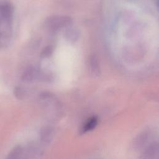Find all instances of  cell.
<instances>
[{
  "instance_id": "obj_6",
  "label": "cell",
  "mask_w": 159,
  "mask_h": 159,
  "mask_svg": "<svg viewBox=\"0 0 159 159\" xmlns=\"http://www.w3.org/2000/svg\"><path fill=\"white\" fill-rule=\"evenodd\" d=\"M53 53V47L51 45L45 47L41 53L42 58H48Z\"/></svg>"
},
{
  "instance_id": "obj_5",
  "label": "cell",
  "mask_w": 159,
  "mask_h": 159,
  "mask_svg": "<svg viewBox=\"0 0 159 159\" xmlns=\"http://www.w3.org/2000/svg\"><path fill=\"white\" fill-rule=\"evenodd\" d=\"M21 153V148L20 147L15 148L7 156L6 159H18Z\"/></svg>"
},
{
  "instance_id": "obj_4",
  "label": "cell",
  "mask_w": 159,
  "mask_h": 159,
  "mask_svg": "<svg viewBox=\"0 0 159 159\" xmlns=\"http://www.w3.org/2000/svg\"><path fill=\"white\" fill-rule=\"evenodd\" d=\"M98 124V118L97 116H93L90 117L83 124L81 131L83 133H86L89 131L93 130L96 128Z\"/></svg>"
},
{
  "instance_id": "obj_2",
  "label": "cell",
  "mask_w": 159,
  "mask_h": 159,
  "mask_svg": "<svg viewBox=\"0 0 159 159\" xmlns=\"http://www.w3.org/2000/svg\"><path fill=\"white\" fill-rule=\"evenodd\" d=\"M89 71L92 76L98 78L100 75L101 70L98 59L95 55H93L90 57L89 61Z\"/></svg>"
},
{
  "instance_id": "obj_1",
  "label": "cell",
  "mask_w": 159,
  "mask_h": 159,
  "mask_svg": "<svg viewBox=\"0 0 159 159\" xmlns=\"http://www.w3.org/2000/svg\"><path fill=\"white\" fill-rule=\"evenodd\" d=\"M72 24V19L69 16H53L48 17L45 21V26L52 31H57L60 29L68 27Z\"/></svg>"
},
{
  "instance_id": "obj_3",
  "label": "cell",
  "mask_w": 159,
  "mask_h": 159,
  "mask_svg": "<svg viewBox=\"0 0 159 159\" xmlns=\"http://www.w3.org/2000/svg\"><path fill=\"white\" fill-rule=\"evenodd\" d=\"M64 37L68 42H75L80 37V31L76 28L69 27L65 30Z\"/></svg>"
}]
</instances>
